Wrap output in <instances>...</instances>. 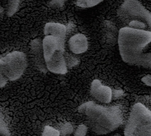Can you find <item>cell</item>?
I'll return each instance as SVG.
<instances>
[{"mask_svg":"<svg viewBox=\"0 0 151 136\" xmlns=\"http://www.w3.org/2000/svg\"><path fill=\"white\" fill-rule=\"evenodd\" d=\"M65 0H51L50 2V6L54 8L61 7L64 2Z\"/></svg>","mask_w":151,"mask_h":136,"instance_id":"obj_20","label":"cell"},{"mask_svg":"<svg viewBox=\"0 0 151 136\" xmlns=\"http://www.w3.org/2000/svg\"><path fill=\"white\" fill-rule=\"evenodd\" d=\"M91 129L97 134H106L119 127L123 123L122 110L117 106H103L93 101L81 104L78 108Z\"/></svg>","mask_w":151,"mask_h":136,"instance_id":"obj_2","label":"cell"},{"mask_svg":"<svg viewBox=\"0 0 151 136\" xmlns=\"http://www.w3.org/2000/svg\"><path fill=\"white\" fill-rule=\"evenodd\" d=\"M150 41L151 32L149 30L128 27L120 28L118 34V44L123 60L130 64L150 67V52H144Z\"/></svg>","mask_w":151,"mask_h":136,"instance_id":"obj_1","label":"cell"},{"mask_svg":"<svg viewBox=\"0 0 151 136\" xmlns=\"http://www.w3.org/2000/svg\"><path fill=\"white\" fill-rule=\"evenodd\" d=\"M117 14L126 27L145 30L150 28V12L138 0H125L119 8Z\"/></svg>","mask_w":151,"mask_h":136,"instance_id":"obj_3","label":"cell"},{"mask_svg":"<svg viewBox=\"0 0 151 136\" xmlns=\"http://www.w3.org/2000/svg\"><path fill=\"white\" fill-rule=\"evenodd\" d=\"M91 96L102 103H109L112 98V90L110 88L103 85L98 79L94 80L91 85Z\"/></svg>","mask_w":151,"mask_h":136,"instance_id":"obj_7","label":"cell"},{"mask_svg":"<svg viewBox=\"0 0 151 136\" xmlns=\"http://www.w3.org/2000/svg\"><path fill=\"white\" fill-rule=\"evenodd\" d=\"M19 3V0H11L8 10V15H12L17 10Z\"/></svg>","mask_w":151,"mask_h":136,"instance_id":"obj_18","label":"cell"},{"mask_svg":"<svg viewBox=\"0 0 151 136\" xmlns=\"http://www.w3.org/2000/svg\"><path fill=\"white\" fill-rule=\"evenodd\" d=\"M124 135H151V112L141 103L134 104L124 131Z\"/></svg>","mask_w":151,"mask_h":136,"instance_id":"obj_5","label":"cell"},{"mask_svg":"<svg viewBox=\"0 0 151 136\" xmlns=\"http://www.w3.org/2000/svg\"><path fill=\"white\" fill-rule=\"evenodd\" d=\"M27 67V57L21 51H14L0 58V88L8 81L19 79Z\"/></svg>","mask_w":151,"mask_h":136,"instance_id":"obj_4","label":"cell"},{"mask_svg":"<svg viewBox=\"0 0 151 136\" xmlns=\"http://www.w3.org/2000/svg\"><path fill=\"white\" fill-rule=\"evenodd\" d=\"M87 131V127L83 124H81V125H80L78 126V127L77 128V129H76V131L74 133V135H77V136L86 135Z\"/></svg>","mask_w":151,"mask_h":136,"instance_id":"obj_19","label":"cell"},{"mask_svg":"<svg viewBox=\"0 0 151 136\" xmlns=\"http://www.w3.org/2000/svg\"><path fill=\"white\" fill-rule=\"evenodd\" d=\"M70 50L75 54L83 53L87 50L88 42L86 37L81 33L71 37L68 40Z\"/></svg>","mask_w":151,"mask_h":136,"instance_id":"obj_10","label":"cell"},{"mask_svg":"<svg viewBox=\"0 0 151 136\" xmlns=\"http://www.w3.org/2000/svg\"><path fill=\"white\" fill-rule=\"evenodd\" d=\"M42 44L45 61L48 60L57 49L64 48V41L51 35H45Z\"/></svg>","mask_w":151,"mask_h":136,"instance_id":"obj_9","label":"cell"},{"mask_svg":"<svg viewBox=\"0 0 151 136\" xmlns=\"http://www.w3.org/2000/svg\"><path fill=\"white\" fill-rule=\"evenodd\" d=\"M73 131V128L72 125L70 122H65L60 127V134L62 135H67L70 134Z\"/></svg>","mask_w":151,"mask_h":136,"instance_id":"obj_14","label":"cell"},{"mask_svg":"<svg viewBox=\"0 0 151 136\" xmlns=\"http://www.w3.org/2000/svg\"><path fill=\"white\" fill-rule=\"evenodd\" d=\"M0 135H10L11 133L4 120L2 113L0 112Z\"/></svg>","mask_w":151,"mask_h":136,"instance_id":"obj_16","label":"cell"},{"mask_svg":"<svg viewBox=\"0 0 151 136\" xmlns=\"http://www.w3.org/2000/svg\"><path fill=\"white\" fill-rule=\"evenodd\" d=\"M31 52L37 68L45 73L47 69L44 57L42 41L40 38H35L31 42Z\"/></svg>","mask_w":151,"mask_h":136,"instance_id":"obj_8","label":"cell"},{"mask_svg":"<svg viewBox=\"0 0 151 136\" xmlns=\"http://www.w3.org/2000/svg\"><path fill=\"white\" fill-rule=\"evenodd\" d=\"M105 31L104 36L106 41L109 44H114L116 41V28L115 26L110 21H105L104 25Z\"/></svg>","mask_w":151,"mask_h":136,"instance_id":"obj_12","label":"cell"},{"mask_svg":"<svg viewBox=\"0 0 151 136\" xmlns=\"http://www.w3.org/2000/svg\"><path fill=\"white\" fill-rule=\"evenodd\" d=\"M3 11H4V9H3V8H2V7H0V17H1V14H2Z\"/></svg>","mask_w":151,"mask_h":136,"instance_id":"obj_22","label":"cell"},{"mask_svg":"<svg viewBox=\"0 0 151 136\" xmlns=\"http://www.w3.org/2000/svg\"><path fill=\"white\" fill-rule=\"evenodd\" d=\"M104 0H77L76 4L81 8H90L101 2Z\"/></svg>","mask_w":151,"mask_h":136,"instance_id":"obj_13","label":"cell"},{"mask_svg":"<svg viewBox=\"0 0 151 136\" xmlns=\"http://www.w3.org/2000/svg\"><path fill=\"white\" fill-rule=\"evenodd\" d=\"M42 135L44 136H47V135H54V136H58L60 135V132L58 130L55 129L54 128L47 125L44 127L43 132L42 133Z\"/></svg>","mask_w":151,"mask_h":136,"instance_id":"obj_17","label":"cell"},{"mask_svg":"<svg viewBox=\"0 0 151 136\" xmlns=\"http://www.w3.org/2000/svg\"><path fill=\"white\" fill-rule=\"evenodd\" d=\"M64 56L67 66H74L78 63V59L72 54L64 53Z\"/></svg>","mask_w":151,"mask_h":136,"instance_id":"obj_15","label":"cell"},{"mask_svg":"<svg viewBox=\"0 0 151 136\" xmlns=\"http://www.w3.org/2000/svg\"><path fill=\"white\" fill-rule=\"evenodd\" d=\"M66 27L61 24L57 22H48L44 27L45 35H51L62 40H65L66 36Z\"/></svg>","mask_w":151,"mask_h":136,"instance_id":"obj_11","label":"cell"},{"mask_svg":"<svg viewBox=\"0 0 151 136\" xmlns=\"http://www.w3.org/2000/svg\"><path fill=\"white\" fill-rule=\"evenodd\" d=\"M64 53V48L57 49L48 60L45 61L47 70L56 74L64 75L67 72Z\"/></svg>","mask_w":151,"mask_h":136,"instance_id":"obj_6","label":"cell"},{"mask_svg":"<svg viewBox=\"0 0 151 136\" xmlns=\"http://www.w3.org/2000/svg\"><path fill=\"white\" fill-rule=\"evenodd\" d=\"M150 79H151L150 75H147L142 79V81L143 83H145L146 85L150 86Z\"/></svg>","mask_w":151,"mask_h":136,"instance_id":"obj_21","label":"cell"}]
</instances>
